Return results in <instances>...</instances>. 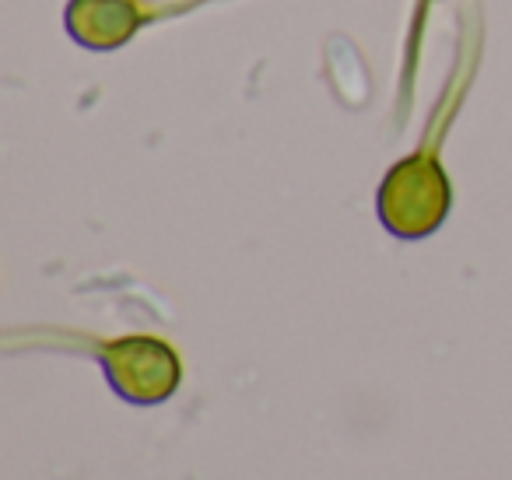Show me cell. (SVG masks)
Wrapping results in <instances>:
<instances>
[{
    "instance_id": "6da1fadb",
    "label": "cell",
    "mask_w": 512,
    "mask_h": 480,
    "mask_svg": "<svg viewBox=\"0 0 512 480\" xmlns=\"http://www.w3.org/2000/svg\"><path fill=\"white\" fill-rule=\"evenodd\" d=\"M449 207H453V186L435 148H418L414 155L400 158L376 193L379 221L386 232L404 242L439 232L442 221L449 218Z\"/></svg>"
},
{
    "instance_id": "7a4b0ae2",
    "label": "cell",
    "mask_w": 512,
    "mask_h": 480,
    "mask_svg": "<svg viewBox=\"0 0 512 480\" xmlns=\"http://www.w3.org/2000/svg\"><path fill=\"white\" fill-rule=\"evenodd\" d=\"M99 361L106 382L113 386V393H120L127 403L137 407H155L165 403L179 389L183 368H179V354L172 351L165 340L158 337H120L99 344Z\"/></svg>"
},
{
    "instance_id": "3957f363",
    "label": "cell",
    "mask_w": 512,
    "mask_h": 480,
    "mask_svg": "<svg viewBox=\"0 0 512 480\" xmlns=\"http://www.w3.org/2000/svg\"><path fill=\"white\" fill-rule=\"evenodd\" d=\"M64 18L74 43L88 46L95 53L120 50L144 25L137 0H71Z\"/></svg>"
},
{
    "instance_id": "277c9868",
    "label": "cell",
    "mask_w": 512,
    "mask_h": 480,
    "mask_svg": "<svg viewBox=\"0 0 512 480\" xmlns=\"http://www.w3.org/2000/svg\"><path fill=\"white\" fill-rule=\"evenodd\" d=\"M425 4H428V0H425Z\"/></svg>"
}]
</instances>
